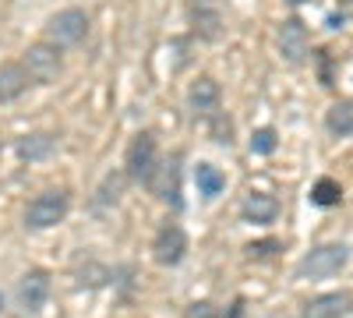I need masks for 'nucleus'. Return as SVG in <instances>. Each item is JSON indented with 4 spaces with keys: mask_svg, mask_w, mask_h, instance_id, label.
<instances>
[{
    "mask_svg": "<svg viewBox=\"0 0 353 318\" xmlns=\"http://www.w3.org/2000/svg\"><path fill=\"white\" fill-rule=\"evenodd\" d=\"M88 36V14L81 8H64L57 11L50 21H46V43L50 46H78L81 39Z\"/></svg>",
    "mask_w": 353,
    "mask_h": 318,
    "instance_id": "nucleus-1",
    "label": "nucleus"
},
{
    "mask_svg": "<svg viewBox=\"0 0 353 318\" xmlns=\"http://www.w3.org/2000/svg\"><path fill=\"white\" fill-rule=\"evenodd\" d=\"M346 258H350V251L343 244H321L301 258V276L304 279H329L346 266Z\"/></svg>",
    "mask_w": 353,
    "mask_h": 318,
    "instance_id": "nucleus-2",
    "label": "nucleus"
},
{
    "mask_svg": "<svg viewBox=\"0 0 353 318\" xmlns=\"http://www.w3.org/2000/svg\"><path fill=\"white\" fill-rule=\"evenodd\" d=\"M68 216V195L64 191H43L28 201L25 209V223L32 230H46V226H57Z\"/></svg>",
    "mask_w": 353,
    "mask_h": 318,
    "instance_id": "nucleus-3",
    "label": "nucleus"
},
{
    "mask_svg": "<svg viewBox=\"0 0 353 318\" xmlns=\"http://www.w3.org/2000/svg\"><path fill=\"white\" fill-rule=\"evenodd\" d=\"M156 166H159L156 138H152L149 131L134 135L131 149H128V177H131V181H145V184H149V177L156 173Z\"/></svg>",
    "mask_w": 353,
    "mask_h": 318,
    "instance_id": "nucleus-4",
    "label": "nucleus"
},
{
    "mask_svg": "<svg viewBox=\"0 0 353 318\" xmlns=\"http://www.w3.org/2000/svg\"><path fill=\"white\" fill-rule=\"evenodd\" d=\"M25 71H28V78L32 81H43V85H50V81H57V74H61V53H57V46H50V43H36V46H28L25 50Z\"/></svg>",
    "mask_w": 353,
    "mask_h": 318,
    "instance_id": "nucleus-5",
    "label": "nucleus"
},
{
    "mask_svg": "<svg viewBox=\"0 0 353 318\" xmlns=\"http://www.w3.org/2000/svg\"><path fill=\"white\" fill-rule=\"evenodd\" d=\"M149 191L159 201H170V206H181V159H163L156 166V173L149 177Z\"/></svg>",
    "mask_w": 353,
    "mask_h": 318,
    "instance_id": "nucleus-6",
    "label": "nucleus"
},
{
    "mask_svg": "<svg viewBox=\"0 0 353 318\" xmlns=\"http://www.w3.org/2000/svg\"><path fill=\"white\" fill-rule=\"evenodd\" d=\"M279 53L286 57L290 64H301L304 57L311 53V39H307V28L301 18H286L279 25Z\"/></svg>",
    "mask_w": 353,
    "mask_h": 318,
    "instance_id": "nucleus-7",
    "label": "nucleus"
},
{
    "mask_svg": "<svg viewBox=\"0 0 353 318\" xmlns=\"http://www.w3.org/2000/svg\"><path fill=\"white\" fill-rule=\"evenodd\" d=\"M184 251H188V237H184V230L176 226V223H166V226H159L156 244H152L156 262H159V266H176V262L184 258Z\"/></svg>",
    "mask_w": 353,
    "mask_h": 318,
    "instance_id": "nucleus-8",
    "label": "nucleus"
},
{
    "mask_svg": "<svg viewBox=\"0 0 353 318\" xmlns=\"http://www.w3.org/2000/svg\"><path fill=\"white\" fill-rule=\"evenodd\" d=\"M46 297H50V276H46L43 269L25 272L21 283H18V304H21L25 311L36 315V311L46 304Z\"/></svg>",
    "mask_w": 353,
    "mask_h": 318,
    "instance_id": "nucleus-9",
    "label": "nucleus"
},
{
    "mask_svg": "<svg viewBox=\"0 0 353 318\" xmlns=\"http://www.w3.org/2000/svg\"><path fill=\"white\" fill-rule=\"evenodd\" d=\"M191 21L198 28V36L219 39V28H223V8H219V0H191Z\"/></svg>",
    "mask_w": 353,
    "mask_h": 318,
    "instance_id": "nucleus-10",
    "label": "nucleus"
},
{
    "mask_svg": "<svg viewBox=\"0 0 353 318\" xmlns=\"http://www.w3.org/2000/svg\"><path fill=\"white\" fill-rule=\"evenodd\" d=\"M188 103L194 113H201V117H212V113L219 110V85L216 78H198L191 85V92H188Z\"/></svg>",
    "mask_w": 353,
    "mask_h": 318,
    "instance_id": "nucleus-11",
    "label": "nucleus"
},
{
    "mask_svg": "<svg viewBox=\"0 0 353 318\" xmlns=\"http://www.w3.org/2000/svg\"><path fill=\"white\" fill-rule=\"evenodd\" d=\"M28 71L25 64H0V103H14L28 89Z\"/></svg>",
    "mask_w": 353,
    "mask_h": 318,
    "instance_id": "nucleus-12",
    "label": "nucleus"
},
{
    "mask_svg": "<svg viewBox=\"0 0 353 318\" xmlns=\"http://www.w3.org/2000/svg\"><path fill=\"white\" fill-rule=\"evenodd\" d=\"M350 311V294H321L304 304V318H343Z\"/></svg>",
    "mask_w": 353,
    "mask_h": 318,
    "instance_id": "nucleus-13",
    "label": "nucleus"
},
{
    "mask_svg": "<svg viewBox=\"0 0 353 318\" xmlns=\"http://www.w3.org/2000/svg\"><path fill=\"white\" fill-rule=\"evenodd\" d=\"M244 216L251 223H272L279 216V201L272 195H265V191H251L244 198Z\"/></svg>",
    "mask_w": 353,
    "mask_h": 318,
    "instance_id": "nucleus-14",
    "label": "nucleus"
},
{
    "mask_svg": "<svg viewBox=\"0 0 353 318\" xmlns=\"http://www.w3.org/2000/svg\"><path fill=\"white\" fill-rule=\"evenodd\" d=\"M194 184H198V195H205V198H219L223 188H226V177L219 173V166H212V163H198V166H194Z\"/></svg>",
    "mask_w": 353,
    "mask_h": 318,
    "instance_id": "nucleus-15",
    "label": "nucleus"
},
{
    "mask_svg": "<svg viewBox=\"0 0 353 318\" xmlns=\"http://www.w3.org/2000/svg\"><path fill=\"white\" fill-rule=\"evenodd\" d=\"M53 149H57V138H53V135H28V138L18 141V156L28 159V163L53 156Z\"/></svg>",
    "mask_w": 353,
    "mask_h": 318,
    "instance_id": "nucleus-16",
    "label": "nucleus"
},
{
    "mask_svg": "<svg viewBox=\"0 0 353 318\" xmlns=\"http://www.w3.org/2000/svg\"><path fill=\"white\" fill-rule=\"evenodd\" d=\"M325 124H329V131H332L336 138L353 135V99H339V103H332Z\"/></svg>",
    "mask_w": 353,
    "mask_h": 318,
    "instance_id": "nucleus-17",
    "label": "nucleus"
},
{
    "mask_svg": "<svg viewBox=\"0 0 353 318\" xmlns=\"http://www.w3.org/2000/svg\"><path fill=\"white\" fill-rule=\"evenodd\" d=\"M339 198H343V188L332 181V177H321L318 184H314V191H311V201L314 206H339Z\"/></svg>",
    "mask_w": 353,
    "mask_h": 318,
    "instance_id": "nucleus-18",
    "label": "nucleus"
},
{
    "mask_svg": "<svg viewBox=\"0 0 353 318\" xmlns=\"http://www.w3.org/2000/svg\"><path fill=\"white\" fill-rule=\"evenodd\" d=\"M241 315V301L233 304V311L230 315H219V308L216 304H209V301H194L191 308H188V315L184 318H237Z\"/></svg>",
    "mask_w": 353,
    "mask_h": 318,
    "instance_id": "nucleus-19",
    "label": "nucleus"
},
{
    "mask_svg": "<svg viewBox=\"0 0 353 318\" xmlns=\"http://www.w3.org/2000/svg\"><path fill=\"white\" fill-rule=\"evenodd\" d=\"M272 149H276V131H272V128H261V131H254V135H251V152L269 156Z\"/></svg>",
    "mask_w": 353,
    "mask_h": 318,
    "instance_id": "nucleus-20",
    "label": "nucleus"
},
{
    "mask_svg": "<svg viewBox=\"0 0 353 318\" xmlns=\"http://www.w3.org/2000/svg\"><path fill=\"white\" fill-rule=\"evenodd\" d=\"M276 248H279V241H258V244H248L251 255H272Z\"/></svg>",
    "mask_w": 353,
    "mask_h": 318,
    "instance_id": "nucleus-21",
    "label": "nucleus"
},
{
    "mask_svg": "<svg viewBox=\"0 0 353 318\" xmlns=\"http://www.w3.org/2000/svg\"><path fill=\"white\" fill-rule=\"evenodd\" d=\"M290 4H304V0H290Z\"/></svg>",
    "mask_w": 353,
    "mask_h": 318,
    "instance_id": "nucleus-22",
    "label": "nucleus"
},
{
    "mask_svg": "<svg viewBox=\"0 0 353 318\" xmlns=\"http://www.w3.org/2000/svg\"><path fill=\"white\" fill-rule=\"evenodd\" d=\"M343 4H353V0H343Z\"/></svg>",
    "mask_w": 353,
    "mask_h": 318,
    "instance_id": "nucleus-23",
    "label": "nucleus"
}]
</instances>
